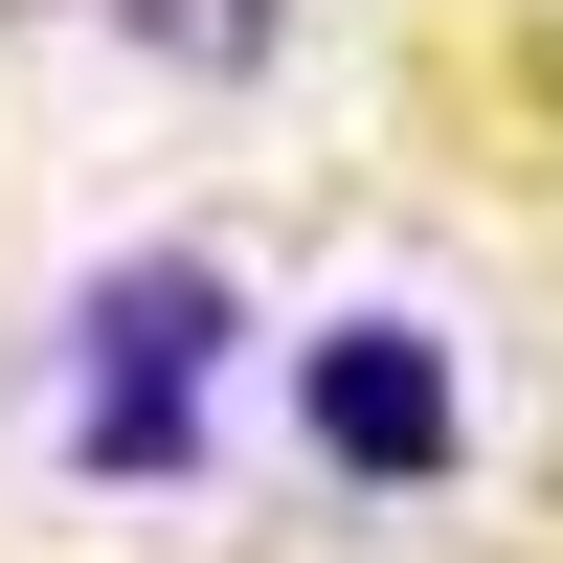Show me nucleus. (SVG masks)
Returning a JSON list of instances; mask_svg holds the SVG:
<instances>
[{
	"instance_id": "1",
	"label": "nucleus",
	"mask_w": 563,
	"mask_h": 563,
	"mask_svg": "<svg viewBox=\"0 0 563 563\" xmlns=\"http://www.w3.org/2000/svg\"><path fill=\"white\" fill-rule=\"evenodd\" d=\"M203 361H225V271H113V294H90V474H180V451H203Z\"/></svg>"
},
{
	"instance_id": "2",
	"label": "nucleus",
	"mask_w": 563,
	"mask_h": 563,
	"mask_svg": "<svg viewBox=\"0 0 563 563\" xmlns=\"http://www.w3.org/2000/svg\"><path fill=\"white\" fill-rule=\"evenodd\" d=\"M294 406H316V451H339V474H451V361L406 339V316H339V339L294 361Z\"/></svg>"
}]
</instances>
